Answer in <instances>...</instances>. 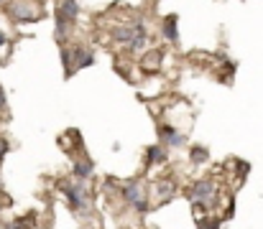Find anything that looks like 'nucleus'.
Returning a JSON list of instances; mask_svg holds the SVG:
<instances>
[{
  "label": "nucleus",
  "mask_w": 263,
  "mask_h": 229,
  "mask_svg": "<svg viewBox=\"0 0 263 229\" xmlns=\"http://www.w3.org/2000/svg\"><path fill=\"white\" fill-rule=\"evenodd\" d=\"M0 3H3V0H0Z\"/></svg>",
  "instance_id": "obj_17"
},
{
  "label": "nucleus",
  "mask_w": 263,
  "mask_h": 229,
  "mask_svg": "<svg viewBox=\"0 0 263 229\" xmlns=\"http://www.w3.org/2000/svg\"><path fill=\"white\" fill-rule=\"evenodd\" d=\"M10 15H13L18 23H28V20H33V18L38 15V10H36L31 3H15L13 10H10Z\"/></svg>",
  "instance_id": "obj_5"
},
{
  "label": "nucleus",
  "mask_w": 263,
  "mask_h": 229,
  "mask_svg": "<svg viewBox=\"0 0 263 229\" xmlns=\"http://www.w3.org/2000/svg\"><path fill=\"white\" fill-rule=\"evenodd\" d=\"M164 160H166V153H164V148H161V145H151V148L146 150V163H148V166L164 163Z\"/></svg>",
  "instance_id": "obj_7"
},
{
  "label": "nucleus",
  "mask_w": 263,
  "mask_h": 229,
  "mask_svg": "<svg viewBox=\"0 0 263 229\" xmlns=\"http://www.w3.org/2000/svg\"><path fill=\"white\" fill-rule=\"evenodd\" d=\"M5 41H8V38H5V33L0 31V49H3V46H5Z\"/></svg>",
  "instance_id": "obj_16"
},
{
  "label": "nucleus",
  "mask_w": 263,
  "mask_h": 229,
  "mask_svg": "<svg viewBox=\"0 0 263 229\" xmlns=\"http://www.w3.org/2000/svg\"><path fill=\"white\" fill-rule=\"evenodd\" d=\"M164 36L169 41H179V31H177V15H169L164 20Z\"/></svg>",
  "instance_id": "obj_8"
},
{
  "label": "nucleus",
  "mask_w": 263,
  "mask_h": 229,
  "mask_svg": "<svg viewBox=\"0 0 263 229\" xmlns=\"http://www.w3.org/2000/svg\"><path fill=\"white\" fill-rule=\"evenodd\" d=\"M192 201L194 204H202V206H212V199H215V186L210 181H200V183H194L192 191H189Z\"/></svg>",
  "instance_id": "obj_2"
},
{
  "label": "nucleus",
  "mask_w": 263,
  "mask_h": 229,
  "mask_svg": "<svg viewBox=\"0 0 263 229\" xmlns=\"http://www.w3.org/2000/svg\"><path fill=\"white\" fill-rule=\"evenodd\" d=\"M174 194H177V183H171V181H161L159 183V196L161 199H171Z\"/></svg>",
  "instance_id": "obj_10"
},
{
  "label": "nucleus",
  "mask_w": 263,
  "mask_h": 229,
  "mask_svg": "<svg viewBox=\"0 0 263 229\" xmlns=\"http://www.w3.org/2000/svg\"><path fill=\"white\" fill-rule=\"evenodd\" d=\"M77 13H79V5H77V0H61V5H59V10H56V23H74V18H77Z\"/></svg>",
  "instance_id": "obj_4"
},
{
  "label": "nucleus",
  "mask_w": 263,
  "mask_h": 229,
  "mask_svg": "<svg viewBox=\"0 0 263 229\" xmlns=\"http://www.w3.org/2000/svg\"><path fill=\"white\" fill-rule=\"evenodd\" d=\"M61 191L67 194L72 209L82 212L84 206H87V201H84V183H74V186H69V183H61Z\"/></svg>",
  "instance_id": "obj_3"
},
{
  "label": "nucleus",
  "mask_w": 263,
  "mask_h": 229,
  "mask_svg": "<svg viewBox=\"0 0 263 229\" xmlns=\"http://www.w3.org/2000/svg\"><path fill=\"white\" fill-rule=\"evenodd\" d=\"M92 168H95V166H92V160L82 158L79 163H74V176H77V178H87V176L92 173Z\"/></svg>",
  "instance_id": "obj_9"
},
{
  "label": "nucleus",
  "mask_w": 263,
  "mask_h": 229,
  "mask_svg": "<svg viewBox=\"0 0 263 229\" xmlns=\"http://www.w3.org/2000/svg\"><path fill=\"white\" fill-rule=\"evenodd\" d=\"M74 56L79 59V61H77V69H84V66L95 64V56H92L90 51H82V49H77V51H74Z\"/></svg>",
  "instance_id": "obj_11"
},
{
  "label": "nucleus",
  "mask_w": 263,
  "mask_h": 229,
  "mask_svg": "<svg viewBox=\"0 0 263 229\" xmlns=\"http://www.w3.org/2000/svg\"><path fill=\"white\" fill-rule=\"evenodd\" d=\"M161 137H164V143H166V145H171V148L184 145V135H182V132H177L174 127H169V125H164V127H161Z\"/></svg>",
  "instance_id": "obj_6"
},
{
  "label": "nucleus",
  "mask_w": 263,
  "mask_h": 229,
  "mask_svg": "<svg viewBox=\"0 0 263 229\" xmlns=\"http://www.w3.org/2000/svg\"><path fill=\"white\" fill-rule=\"evenodd\" d=\"M207 158H210L207 148H194V150H192V160H194V163H205Z\"/></svg>",
  "instance_id": "obj_13"
},
{
  "label": "nucleus",
  "mask_w": 263,
  "mask_h": 229,
  "mask_svg": "<svg viewBox=\"0 0 263 229\" xmlns=\"http://www.w3.org/2000/svg\"><path fill=\"white\" fill-rule=\"evenodd\" d=\"M197 224H200V229H217V222H210V219H200Z\"/></svg>",
  "instance_id": "obj_14"
},
{
  "label": "nucleus",
  "mask_w": 263,
  "mask_h": 229,
  "mask_svg": "<svg viewBox=\"0 0 263 229\" xmlns=\"http://www.w3.org/2000/svg\"><path fill=\"white\" fill-rule=\"evenodd\" d=\"M123 196H125V201H128L130 206H136L138 212H146V209H148V204H146V199H143V191H141V183H138V181L125 183V186H123Z\"/></svg>",
  "instance_id": "obj_1"
},
{
  "label": "nucleus",
  "mask_w": 263,
  "mask_h": 229,
  "mask_svg": "<svg viewBox=\"0 0 263 229\" xmlns=\"http://www.w3.org/2000/svg\"><path fill=\"white\" fill-rule=\"evenodd\" d=\"M0 110H5V92H3V84H0Z\"/></svg>",
  "instance_id": "obj_15"
},
{
  "label": "nucleus",
  "mask_w": 263,
  "mask_h": 229,
  "mask_svg": "<svg viewBox=\"0 0 263 229\" xmlns=\"http://www.w3.org/2000/svg\"><path fill=\"white\" fill-rule=\"evenodd\" d=\"M113 38H115V43H130L133 31H130V28H115L113 31Z\"/></svg>",
  "instance_id": "obj_12"
}]
</instances>
